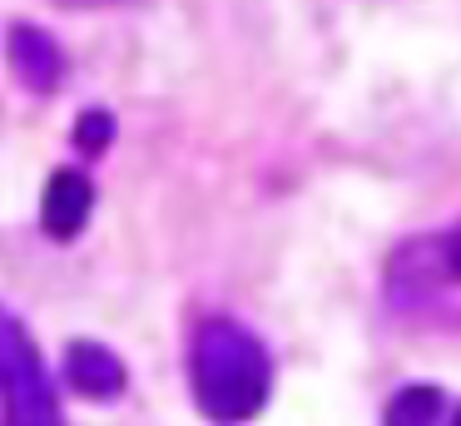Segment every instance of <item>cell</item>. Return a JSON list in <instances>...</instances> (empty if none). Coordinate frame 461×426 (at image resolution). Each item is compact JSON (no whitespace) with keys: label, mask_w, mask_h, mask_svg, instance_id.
Masks as SVG:
<instances>
[{"label":"cell","mask_w":461,"mask_h":426,"mask_svg":"<svg viewBox=\"0 0 461 426\" xmlns=\"http://www.w3.org/2000/svg\"><path fill=\"white\" fill-rule=\"evenodd\" d=\"M5 59H11V75L21 79V89H31V95H55L70 75L60 40L35 20H11L5 25Z\"/></svg>","instance_id":"277c9868"},{"label":"cell","mask_w":461,"mask_h":426,"mask_svg":"<svg viewBox=\"0 0 461 426\" xmlns=\"http://www.w3.org/2000/svg\"><path fill=\"white\" fill-rule=\"evenodd\" d=\"M451 396L431 382H407L387 396L382 421L387 426H437V421H461V412H451Z\"/></svg>","instance_id":"52a82bcc"},{"label":"cell","mask_w":461,"mask_h":426,"mask_svg":"<svg viewBox=\"0 0 461 426\" xmlns=\"http://www.w3.org/2000/svg\"><path fill=\"white\" fill-rule=\"evenodd\" d=\"M0 392H5V421L11 426H60V396L45 372L41 347L31 342L21 313L5 307L0 317Z\"/></svg>","instance_id":"7a4b0ae2"},{"label":"cell","mask_w":461,"mask_h":426,"mask_svg":"<svg viewBox=\"0 0 461 426\" xmlns=\"http://www.w3.org/2000/svg\"><path fill=\"white\" fill-rule=\"evenodd\" d=\"M95 218V178L85 168H55L41 194V228L50 243H75Z\"/></svg>","instance_id":"5b68a950"},{"label":"cell","mask_w":461,"mask_h":426,"mask_svg":"<svg viewBox=\"0 0 461 426\" xmlns=\"http://www.w3.org/2000/svg\"><path fill=\"white\" fill-rule=\"evenodd\" d=\"M278 367L239 317H203L189 337V392L209 421H253L268 406Z\"/></svg>","instance_id":"6da1fadb"},{"label":"cell","mask_w":461,"mask_h":426,"mask_svg":"<svg viewBox=\"0 0 461 426\" xmlns=\"http://www.w3.org/2000/svg\"><path fill=\"white\" fill-rule=\"evenodd\" d=\"M75 149H80V159H100L104 149L114 144V114L110 109H80V119H75Z\"/></svg>","instance_id":"ba28073f"},{"label":"cell","mask_w":461,"mask_h":426,"mask_svg":"<svg viewBox=\"0 0 461 426\" xmlns=\"http://www.w3.org/2000/svg\"><path fill=\"white\" fill-rule=\"evenodd\" d=\"M60 10H110V5H144V0H55Z\"/></svg>","instance_id":"30bf717a"},{"label":"cell","mask_w":461,"mask_h":426,"mask_svg":"<svg viewBox=\"0 0 461 426\" xmlns=\"http://www.w3.org/2000/svg\"><path fill=\"white\" fill-rule=\"evenodd\" d=\"M441 243H447V263H451V277H456V287H461V218L441 233Z\"/></svg>","instance_id":"9c48e42d"},{"label":"cell","mask_w":461,"mask_h":426,"mask_svg":"<svg viewBox=\"0 0 461 426\" xmlns=\"http://www.w3.org/2000/svg\"><path fill=\"white\" fill-rule=\"evenodd\" d=\"M65 382L85 402H120L130 392V367L114 347L95 342V337H75V342H65Z\"/></svg>","instance_id":"8992f818"},{"label":"cell","mask_w":461,"mask_h":426,"mask_svg":"<svg viewBox=\"0 0 461 426\" xmlns=\"http://www.w3.org/2000/svg\"><path fill=\"white\" fill-rule=\"evenodd\" d=\"M382 283H387V307L402 317H417V313H427V307H437V297L456 287L441 233L402 238L387 253V277H382Z\"/></svg>","instance_id":"3957f363"}]
</instances>
